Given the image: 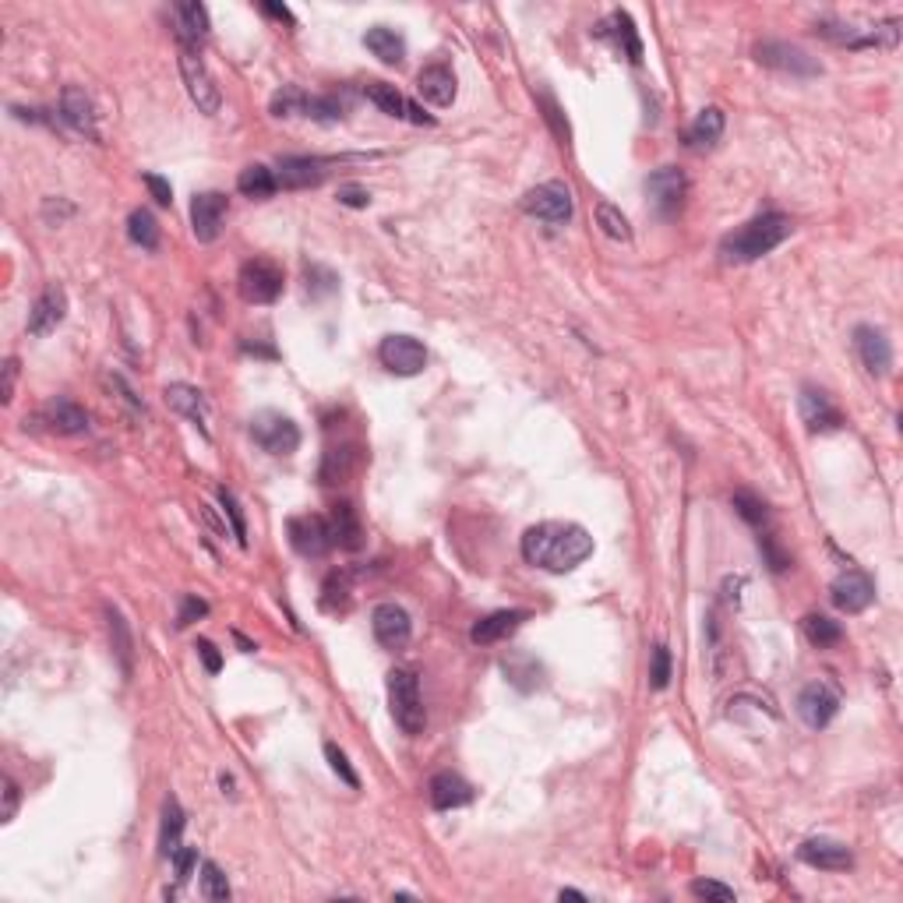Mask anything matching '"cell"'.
<instances>
[{"label":"cell","instance_id":"48","mask_svg":"<svg viewBox=\"0 0 903 903\" xmlns=\"http://www.w3.org/2000/svg\"><path fill=\"white\" fill-rule=\"evenodd\" d=\"M759 551H762V558H766V565L773 568V572H784V568L791 565V558H787V551L777 544V537H773V533H762V537H759Z\"/></svg>","mask_w":903,"mask_h":903},{"label":"cell","instance_id":"13","mask_svg":"<svg viewBox=\"0 0 903 903\" xmlns=\"http://www.w3.org/2000/svg\"><path fill=\"white\" fill-rule=\"evenodd\" d=\"M64 314H68V293H64V286L50 283L36 297V304H32L25 329H29V336H50L60 321H64Z\"/></svg>","mask_w":903,"mask_h":903},{"label":"cell","instance_id":"47","mask_svg":"<svg viewBox=\"0 0 903 903\" xmlns=\"http://www.w3.org/2000/svg\"><path fill=\"white\" fill-rule=\"evenodd\" d=\"M219 505H223V515L233 523V540H237L240 547H247V526H244V512H240L237 498H233L230 491H219Z\"/></svg>","mask_w":903,"mask_h":903},{"label":"cell","instance_id":"19","mask_svg":"<svg viewBox=\"0 0 903 903\" xmlns=\"http://www.w3.org/2000/svg\"><path fill=\"white\" fill-rule=\"evenodd\" d=\"M60 117H64V124L75 127L78 135L92 138V142H99V124H96V106H92V99L85 96V89H78V85H68V89L60 92Z\"/></svg>","mask_w":903,"mask_h":903},{"label":"cell","instance_id":"28","mask_svg":"<svg viewBox=\"0 0 903 903\" xmlns=\"http://www.w3.org/2000/svg\"><path fill=\"white\" fill-rule=\"evenodd\" d=\"M103 611H106V628H110V646H113V657H117V664H120V674L131 678V671H135V639H131V628H127L124 614H120L113 604H106Z\"/></svg>","mask_w":903,"mask_h":903},{"label":"cell","instance_id":"46","mask_svg":"<svg viewBox=\"0 0 903 903\" xmlns=\"http://www.w3.org/2000/svg\"><path fill=\"white\" fill-rule=\"evenodd\" d=\"M325 759H329V766H332V773H336L339 780H343L346 787H353V791H357L360 787V777L357 773H353V766H350V759H346V752L339 745H325Z\"/></svg>","mask_w":903,"mask_h":903},{"label":"cell","instance_id":"38","mask_svg":"<svg viewBox=\"0 0 903 903\" xmlns=\"http://www.w3.org/2000/svg\"><path fill=\"white\" fill-rule=\"evenodd\" d=\"M801 628H805V639L812 642V646H819V650H829V646H836V642L844 639L840 621L826 618V614H808V618L801 621Z\"/></svg>","mask_w":903,"mask_h":903},{"label":"cell","instance_id":"7","mask_svg":"<svg viewBox=\"0 0 903 903\" xmlns=\"http://www.w3.org/2000/svg\"><path fill=\"white\" fill-rule=\"evenodd\" d=\"M237 286L247 304H276L283 293V269L269 258H254L240 269Z\"/></svg>","mask_w":903,"mask_h":903},{"label":"cell","instance_id":"51","mask_svg":"<svg viewBox=\"0 0 903 903\" xmlns=\"http://www.w3.org/2000/svg\"><path fill=\"white\" fill-rule=\"evenodd\" d=\"M170 861H173V872H177V879L187 882L191 875H195V868H198V851H195V847H180V851L173 854Z\"/></svg>","mask_w":903,"mask_h":903},{"label":"cell","instance_id":"37","mask_svg":"<svg viewBox=\"0 0 903 903\" xmlns=\"http://www.w3.org/2000/svg\"><path fill=\"white\" fill-rule=\"evenodd\" d=\"M276 187H279L276 173H272L265 163H251L247 170H240V177H237V191L240 195H247V198H254V202L272 198L276 195Z\"/></svg>","mask_w":903,"mask_h":903},{"label":"cell","instance_id":"3","mask_svg":"<svg viewBox=\"0 0 903 903\" xmlns=\"http://www.w3.org/2000/svg\"><path fill=\"white\" fill-rule=\"evenodd\" d=\"M389 706H392V720L399 724V731L417 738L424 734L427 713H424V699H420V681L413 671L406 667H396L389 671Z\"/></svg>","mask_w":903,"mask_h":903},{"label":"cell","instance_id":"1","mask_svg":"<svg viewBox=\"0 0 903 903\" xmlns=\"http://www.w3.org/2000/svg\"><path fill=\"white\" fill-rule=\"evenodd\" d=\"M593 554V537L579 523H537L523 537V558L544 572H575Z\"/></svg>","mask_w":903,"mask_h":903},{"label":"cell","instance_id":"43","mask_svg":"<svg viewBox=\"0 0 903 903\" xmlns=\"http://www.w3.org/2000/svg\"><path fill=\"white\" fill-rule=\"evenodd\" d=\"M103 385L113 392V396L120 399V403L127 406V410L135 413V417H145V403H142V396H138V392L131 389V381H127L124 374H103Z\"/></svg>","mask_w":903,"mask_h":903},{"label":"cell","instance_id":"31","mask_svg":"<svg viewBox=\"0 0 903 903\" xmlns=\"http://www.w3.org/2000/svg\"><path fill=\"white\" fill-rule=\"evenodd\" d=\"M350 597H353V575L346 568H336V572L325 575V583H321V611L325 614H346L350 611Z\"/></svg>","mask_w":903,"mask_h":903},{"label":"cell","instance_id":"15","mask_svg":"<svg viewBox=\"0 0 903 903\" xmlns=\"http://www.w3.org/2000/svg\"><path fill=\"white\" fill-rule=\"evenodd\" d=\"M854 346H858V357L865 364V371L872 378H886L889 367H893V346H889L886 332L872 329V325H858L854 329Z\"/></svg>","mask_w":903,"mask_h":903},{"label":"cell","instance_id":"26","mask_svg":"<svg viewBox=\"0 0 903 903\" xmlns=\"http://www.w3.org/2000/svg\"><path fill=\"white\" fill-rule=\"evenodd\" d=\"M427 791H431V805L438 812H452V808H463L473 801V787L459 773H438V777H431Z\"/></svg>","mask_w":903,"mask_h":903},{"label":"cell","instance_id":"20","mask_svg":"<svg viewBox=\"0 0 903 903\" xmlns=\"http://www.w3.org/2000/svg\"><path fill=\"white\" fill-rule=\"evenodd\" d=\"M829 597H833V604L840 607L844 614H861L875 600V586H872V579H868L865 572H844L833 583Z\"/></svg>","mask_w":903,"mask_h":903},{"label":"cell","instance_id":"32","mask_svg":"<svg viewBox=\"0 0 903 903\" xmlns=\"http://www.w3.org/2000/svg\"><path fill=\"white\" fill-rule=\"evenodd\" d=\"M209 36V8L198 4V0H187V4H177V39L187 46H198Z\"/></svg>","mask_w":903,"mask_h":903},{"label":"cell","instance_id":"57","mask_svg":"<svg viewBox=\"0 0 903 903\" xmlns=\"http://www.w3.org/2000/svg\"><path fill=\"white\" fill-rule=\"evenodd\" d=\"M195 650H198V657L205 660V671H209V674H219V667H223V657H219L216 646H212L209 639H198V642H195Z\"/></svg>","mask_w":903,"mask_h":903},{"label":"cell","instance_id":"39","mask_svg":"<svg viewBox=\"0 0 903 903\" xmlns=\"http://www.w3.org/2000/svg\"><path fill=\"white\" fill-rule=\"evenodd\" d=\"M127 237L135 240L138 247H145V251H156V247H159L156 216H152L149 209H135V212H131V219H127Z\"/></svg>","mask_w":903,"mask_h":903},{"label":"cell","instance_id":"45","mask_svg":"<svg viewBox=\"0 0 903 903\" xmlns=\"http://www.w3.org/2000/svg\"><path fill=\"white\" fill-rule=\"evenodd\" d=\"M304 117L321 120V124H336V120H343V103L336 96H311Z\"/></svg>","mask_w":903,"mask_h":903},{"label":"cell","instance_id":"55","mask_svg":"<svg viewBox=\"0 0 903 903\" xmlns=\"http://www.w3.org/2000/svg\"><path fill=\"white\" fill-rule=\"evenodd\" d=\"M540 106H544V110H547L544 117H547V124L554 127V135H558L561 142H568V124H565V120H561V110H558V106H554V99H551V96H540Z\"/></svg>","mask_w":903,"mask_h":903},{"label":"cell","instance_id":"27","mask_svg":"<svg viewBox=\"0 0 903 903\" xmlns=\"http://www.w3.org/2000/svg\"><path fill=\"white\" fill-rule=\"evenodd\" d=\"M43 424H50V431L57 434H85L89 431V413L71 399H50L43 406Z\"/></svg>","mask_w":903,"mask_h":903},{"label":"cell","instance_id":"52","mask_svg":"<svg viewBox=\"0 0 903 903\" xmlns=\"http://www.w3.org/2000/svg\"><path fill=\"white\" fill-rule=\"evenodd\" d=\"M205 614H209V604H205V600L184 597V604H180V614H177V628H187L191 621L205 618Z\"/></svg>","mask_w":903,"mask_h":903},{"label":"cell","instance_id":"30","mask_svg":"<svg viewBox=\"0 0 903 903\" xmlns=\"http://www.w3.org/2000/svg\"><path fill=\"white\" fill-rule=\"evenodd\" d=\"M597 36H611L614 43H618V50L625 53L632 64L642 60V39H639V32H635V22L628 11H614V15L597 29Z\"/></svg>","mask_w":903,"mask_h":903},{"label":"cell","instance_id":"23","mask_svg":"<svg viewBox=\"0 0 903 903\" xmlns=\"http://www.w3.org/2000/svg\"><path fill=\"white\" fill-rule=\"evenodd\" d=\"M801 420L808 424V431H836V427L844 424V417H840V410H836L833 403H829L826 392L819 389H805L801 392Z\"/></svg>","mask_w":903,"mask_h":903},{"label":"cell","instance_id":"34","mask_svg":"<svg viewBox=\"0 0 903 903\" xmlns=\"http://www.w3.org/2000/svg\"><path fill=\"white\" fill-rule=\"evenodd\" d=\"M184 808L177 798L163 801V822H159V858H173L180 851V833H184Z\"/></svg>","mask_w":903,"mask_h":903},{"label":"cell","instance_id":"14","mask_svg":"<svg viewBox=\"0 0 903 903\" xmlns=\"http://www.w3.org/2000/svg\"><path fill=\"white\" fill-rule=\"evenodd\" d=\"M223 223H226V195H219V191L195 195V202H191V230H195V237L202 244H212L223 233Z\"/></svg>","mask_w":903,"mask_h":903},{"label":"cell","instance_id":"42","mask_svg":"<svg viewBox=\"0 0 903 903\" xmlns=\"http://www.w3.org/2000/svg\"><path fill=\"white\" fill-rule=\"evenodd\" d=\"M731 505H734V512H738L748 526H762V523H766V515H769V512H766V501H762L759 494H752V491H734Z\"/></svg>","mask_w":903,"mask_h":903},{"label":"cell","instance_id":"16","mask_svg":"<svg viewBox=\"0 0 903 903\" xmlns=\"http://www.w3.org/2000/svg\"><path fill=\"white\" fill-rule=\"evenodd\" d=\"M364 96L371 99L381 113H389V117H396V120H410V124H434V117H427L417 103H410V99H406L403 92H399L396 85H389V82H367Z\"/></svg>","mask_w":903,"mask_h":903},{"label":"cell","instance_id":"54","mask_svg":"<svg viewBox=\"0 0 903 903\" xmlns=\"http://www.w3.org/2000/svg\"><path fill=\"white\" fill-rule=\"evenodd\" d=\"M145 187H149V195L156 198L159 205H170L173 202V187H170V180H163L159 177V173H145Z\"/></svg>","mask_w":903,"mask_h":903},{"label":"cell","instance_id":"11","mask_svg":"<svg viewBox=\"0 0 903 903\" xmlns=\"http://www.w3.org/2000/svg\"><path fill=\"white\" fill-rule=\"evenodd\" d=\"M286 533H290V547L300 558H321L332 547L329 519H321V515H293L286 523Z\"/></svg>","mask_w":903,"mask_h":903},{"label":"cell","instance_id":"49","mask_svg":"<svg viewBox=\"0 0 903 903\" xmlns=\"http://www.w3.org/2000/svg\"><path fill=\"white\" fill-rule=\"evenodd\" d=\"M692 893L699 900H717V903H734V889L724 886V882H713V879H695L692 882Z\"/></svg>","mask_w":903,"mask_h":903},{"label":"cell","instance_id":"25","mask_svg":"<svg viewBox=\"0 0 903 903\" xmlns=\"http://www.w3.org/2000/svg\"><path fill=\"white\" fill-rule=\"evenodd\" d=\"M166 403H170L180 417H187L195 427H202V434H209V399H205L198 389L180 385V381L177 385H166Z\"/></svg>","mask_w":903,"mask_h":903},{"label":"cell","instance_id":"59","mask_svg":"<svg viewBox=\"0 0 903 903\" xmlns=\"http://www.w3.org/2000/svg\"><path fill=\"white\" fill-rule=\"evenodd\" d=\"M262 11L265 15H272V18H279V22H297V18L290 15V8H279V4H262Z\"/></svg>","mask_w":903,"mask_h":903},{"label":"cell","instance_id":"2","mask_svg":"<svg viewBox=\"0 0 903 903\" xmlns=\"http://www.w3.org/2000/svg\"><path fill=\"white\" fill-rule=\"evenodd\" d=\"M791 219L780 216V212H762V216L748 219L738 233L720 244V254L727 262H759L762 254H769L773 247H780L787 237H791Z\"/></svg>","mask_w":903,"mask_h":903},{"label":"cell","instance_id":"24","mask_svg":"<svg viewBox=\"0 0 903 903\" xmlns=\"http://www.w3.org/2000/svg\"><path fill=\"white\" fill-rule=\"evenodd\" d=\"M329 533H332V547H343V551H360L364 544V530H360L357 508L350 501H339L329 512Z\"/></svg>","mask_w":903,"mask_h":903},{"label":"cell","instance_id":"40","mask_svg":"<svg viewBox=\"0 0 903 903\" xmlns=\"http://www.w3.org/2000/svg\"><path fill=\"white\" fill-rule=\"evenodd\" d=\"M597 226L611 240H621V244H628V240H632V226H628L625 212H621L618 205H611V202H600L597 205Z\"/></svg>","mask_w":903,"mask_h":903},{"label":"cell","instance_id":"12","mask_svg":"<svg viewBox=\"0 0 903 903\" xmlns=\"http://www.w3.org/2000/svg\"><path fill=\"white\" fill-rule=\"evenodd\" d=\"M371 628H374V639H378L385 650H403L406 642H410V635H413L410 614H406L399 604H378L374 607Z\"/></svg>","mask_w":903,"mask_h":903},{"label":"cell","instance_id":"60","mask_svg":"<svg viewBox=\"0 0 903 903\" xmlns=\"http://www.w3.org/2000/svg\"><path fill=\"white\" fill-rule=\"evenodd\" d=\"M561 900H579V903H586V896L583 893H575V889H561Z\"/></svg>","mask_w":903,"mask_h":903},{"label":"cell","instance_id":"21","mask_svg":"<svg viewBox=\"0 0 903 903\" xmlns=\"http://www.w3.org/2000/svg\"><path fill=\"white\" fill-rule=\"evenodd\" d=\"M325 163L321 159H311V156H283L279 159V187H286V191H304V187H318L321 180H325Z\"/></svg>","mask_w":903,"mask_h":903},{"label":"cell","instance_id":"10","mask_svg":"<svg viewBox=\"0 0 903 903\" xmlns=\"http://www.w3.org/2000/svg\"><path fill=\"white\" fill-rule=\"evenodd\" d=\"M378 360L385 371L399 374V378H413L427 367V350L413 336H385L378 346Z\"/></svg>","mask_w":903,"mask_h":903},{"label":"cell","instance_id":"4","mask_svg":"<svg viewBox=\"0 0 903 903\" xmlns=\"http://www.w3.org/2000/svg\"><path fill=\"white\" fill-rule=\"evenodd\" d=\"M180 75H184L187 96H191V103L198 106V113L216 117L219 106H223V92H219L216 78H212L209 64L202 60V50H198V46L180 43Z\"/></svg>","mask_w":903,"mask_h":903},{"label":"cell","instance_id":"61","mask_svg":"<svg viewBox=\"0 0 903 903\" xmlns=\"http://www.w3.org/2000/svg\"><path fill=\"white\" fill-rule=\"evenodd\" d=\"M219 784H223V794H233V777H226V773H223V777H219Z\"/></svg>","mask_w":903,"mask_h":903},{"label":"cell","instance_id":"35","mask_svg":"<svg viewBox=\"0 0 903 903\" xmlns=\"http://www.w3.org/2000/svg\"><path fill=\"white\" fill-rule=\"evenodd\" d=\"M353 470H357V448H353V445L329 448V452H325V459H321L318 480L325 487H336V484H343V480H350Z\"/></svg>","mask_w":903,"mask_h":903},{"label":"cell","instance_id":"53","mask_svg":"<svg viewBox=\"0 0 903 903\" xmlns=\"http://www.w3.org/2000/svg\"><path fill=\"white\" fill-rule=\"evenodd\" d=\"M339 202L350 205V209H367V205H371V195H367V187H360V184H343L339 187Z\"/></svg>","mask_w":903,"mask_h":903},{"label":"cell","instance_id":"5","mask_svg":"<svg viewBox=\"0 0 903 903\" xmlns=\"http://www.w3.org/2000/svg\"><path fill=\"white\" fill-rule=\"evenodd\" d=\"M523 212H526V216H533V219H540V223L561 226V223H568V219H572V212H575L572 191H568V184H561V180H547V184H537L533 191H526Z\"/></svg>","mask_w":903,"mask_h":903},{"label":"cell","instance_id":"44","mask_svg":"<svg viewBox=\"0 0 903 903\" xmlns=\"http://www.w3.org/2000/svg\"><path fill=\"white\" fill-rule=\"evenodd\" d=\"M202 896L205 900H230V879H226L216 861L202 865Z\"/></svg>","mask_w":903,"mask_h":903},{"label":"cell","instance_id":"29","mask_svg":"<svg viewBox=\"0 0 903 903\" xmlns=\"http://www.w3.org/2000/svg\"><path fill=\"white\" fill-rule=\"evenodd\" d=\"M526 618H530L526 611H494V614H487V618H480L477 625H473L470 639L477 642V646H491V642L508 639V635L523 625Z\"/></svg>","mask_w":903,"mask_h":903},{"label":"cell","instance_id":"33","mask_svg":"<svg viewBox=\"0 0 903 903\" xmlns=\"http://www.w3.org/2000/svg\"><path fill=\"white\" fill-rule=\"evenodd\" d=\"M364 46L381 60V64H403L406 57V39L389 25H374L364 32Z\"/></svg>","mask_w":903,"mask_h":903},{"label":"cell","instance_id":"17","mask_svg":"<svg viewBox=\"0 0 903 903\" xmlns=\"http://www.w3.org/2000/svg\"><path fill=\"white\" fill-rule=\"evenodd\" d=\"M798 858L805 865L819 868V872H847L854 865V854L847 844L840 840H826V836H815V840H805L798 847Z\"/></svg>","mask_w":903,"mask_h":903},{"label":"cell","instance_id":"36","mask_svg":"<svg viewBox=\"0 0 903 903\" xmlns=\"http://www.w3.org/2000/svg\"><path fill=\"white\" fill-rule=\"evenodd\" d=\"M720 135H724V110L720 106H706L692 120V127H688V145L692 149H713L720 142Z\"/></svg>","mask_w":903,"mask_h":903},{"label":"cell","instance_id":"58","mask_svg":"<svg viewBox=\"0 0 903 903\" xmlns=\"http://www.w3.org/2000/svg\"><path fill=\"white\" fill-rule=\"evenodd\" d=\"M15 381H18V360L11 357L8 364H4V403L15 399Z\"/></svg>","mask_w":903,"mask_h":903},{"label":"cell","instance_id":"8","mask_svg":"<svg viewBox=\"0 0 903 903\" xmlns=\"http://www.w3.org/2000/svg\"><path fill=\"white\" fill-rule=\"evenodd\" d=\"M755 60H759V64H766V68H773V71L794 75V78H815L822 71L819 60L808 57L801 46L784 43V39H766V43H759V46H755Z\"/></svg>","mask_w":903,"mask_h":903},{"label":"cell","instance_id":"41","mask_svg":"<svg viewBox=\"0 0 903 903\" xmlns=\"http://www.w3.org/2000/svg\"><path fill=\"white\" fill-rule=\"evenodd\" d=\"M307 99H311V96H307L304 89H297V85H283V89L272 96L269 110L276 113V117H297V113L307 110Z\"/></svg>","mask_w":903,"mask_h":903},{"label":"cell","instance_id":"6","mask_svg":"<svg viewBox=\"0 0 903 903\" xmlns=\"http://www.w3.org/2000/svg\"><path fill=\"white\" fill-rule=\"evenodd\" d=\"M251 438L269 452V456H293L300 448V427L276 410H265L251 420Z\"/></svg>","mask_w":903,"mask_h":903},{"label":"cell","instance_id":"50","mask_svg":"<svg viewBox=\"0 0 903 903\" xmlns=\"http://www.w3.org/2000/svg\"><path fill=\"white\" fill-rule=\"evenodd\" d=\"M667 681H671V650L667 646H657L653 650V664H650V685L657 688H667Z\"/></svg>","mask_w":903,"mask_h":903},{"label":"cell","instance_id":"9","mask_svg":"<svg viewBox=\"0 0 903 903\" xmlns=\"http://www.w3.org/2000/svg\"><path fill=\"white\" fill-rule=\"evenodd\" d=\"M836 709H840V692H836L833 681L819 678V681H808L798 695V717L805 720V727L812 731H822L829 727V720L836 717Z\"/></svg>","mask_w":903,"mask_h":903},{"label":"cell","instance_id":"18","mask_svg":"<svg viewBox=\"0 0 903 903\" xmlns=\"http://www.w3.org/2000/svg\"><path fill=\"white\" fill-rule=\"evenodd\" d=\"M646 191H650L653 205H657L660 216H674L681 209V198L688 191V180L678 166H660L650 180H646Z\"/></svg>","mask_w":903,"mask_h":903},{"label":"cell","instance_id":"56","mask_svg":"<svg viewBox=\"0 0 903 903\" xmlns=\"http://www.w3.org/2000/svg\"><path fill=\"white\" fill-rule=\"evenodd\" d=\"M18 801H22V791H18V784L11 777H4V812H0V819H4V822L15 819Z\"/></svg>","mask_w":903,"mask_h":903},{"label":"cell","instance_id":"22","mask_svg":"<svg viewBox=\"0 0 903 903\" xmlns=\"http://www.w3.org/2000/svg\"><path fill=\"white\" fill-rule=\"evenodd\" d=\"M417 92L431 106H452L456 103V71L448 64H431L417 75Z\"/></svg>","mask_w":903,"mask_h":903}]
</instances>
